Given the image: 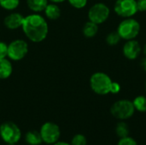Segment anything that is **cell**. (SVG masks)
<instances>
[{"label":"cell","instance_id":"cell-5","mask_svg":"<svg viewBox=\"0 0 146 145\" xmlns=\"http://www.w3.org/2000/svg\"><path fill=\"white\" fill-rule=\"evenodd\" d=\"M135 112V109L133 102L127 99H121L116 101L110 108L111 115L121 121L127 120L131 118Z\"/></svg>","mask_w":146,"mask_h":145},{"label":"cell","instance_id":"cell-3","mask_svg":"<svg viewBox=\"0 0 146 145\" xmlns=\"http://www.w3.org/2000/svg\"><path fill=\"white\" fill-rule=\"evenodd\" d=\"M0 137L6 144H15L21 138V131L15 123L5 121L0 126Z\"/></svg>","mask_w":146,"mask_h":145},{"label":"cell","instance_id":"cell-24","mask_svg":"<svg viewBox=\"0 0 146 145\" xmlns=\"http://www.w3.org/2000/svg\"><path fill=\"white\" fill-rule=\"evenodd\" d=\"M8 55V45L0 41V59L7 57Z\"/></svg>","mask_w":146,"mask_h":145},{"label":"cell","instance_id":"cell-2","mask_svg":"<svg viewBox=\"0 0 146 145\" xmlns=\"http://www.w3.org/2000/svg\"><path fill=\"white\" fill-rule=\"evenodd\" d=\"M112 82L110 77L103 72H97L90 78L91 89L98 95H107L110 93Z\"/></svg>","mask_w":146,"mask_h":145},{"label":"cell","instance_id":"cell-22","mask_svg":"<svg viewBox=\"0 0 146 145\" xmlns=\"http://www.w3.org/2000/svg\"><path fill=\"white\" fill-rule=\"evenodd\" d=\"M71 6L75 9H82L87 4V0H68Z\"/></svg>","mask_w":146,"mask_h":145},{"label":"cell","instance_id":"cell-29","mask_svg":"<svg viewBox=\"0 0 146 145\" xmlns=\"http://www.w3.org/2000/svg\"><path fill=\"white\" fill-rule=\"evenodd\" d=\"M49 1H50L51 3H62L66 0H49Z\"/></svg>","mask_w":146,"mask_h":145},{"label":"cell","instance_id":"cell-20","mask_svg":"<svg viewBox=\"0 0 146 145\" xmlns=\"http://www.w3.org/2000/svg\"><path fill=\"white\" fill-rule=\"evenodd\" d=\"M121 38L120 37L117 31L116 32H111L106 37V43L110 46H114V45L118 44L119 42L121 41Z\"/></svg>","mask_w":146,"mask_h":145},{"label":"cell","instance_id":"cell-9","mask_svg":"<svg viewBox=\"0 0 146 145\" xmlns=\"http://www.w3.org/2000/svg\"><path fill=\"white\" fill-rule=\"evenodd\" d=\"M115 14L123 18H130L138 12L136 0H116L114 5Z\"/></svg>","mask_w":146,"mask_h":145},{"label":"cell","instance_id":"cell-15","mask_svg":"<svg viewBox=\"0 0 146 145\" xmlns=\"http://www.w3.org/2000/svg\"><path fill=\"white\" fill-rule=\"evenodd\" d=\"M25 141L29 145H40L43 141L38 131H29L25 134Z\"/></svg>","mask_w":146,"mask_h":145},{"label":"cell","instance_id":"cell-4","mask_svg":"<svg viewBox=\"0 0 146 145\" xmlns=\"http://www.w3.org/2000/svg\"><path fill=\"white\" fill-rule=\"evenodd\" d=\"M140 32V24L138 21L133 18H126L118 26L117 32L121 39L131 40L134 39Z\"/></svg>","mask_w":146,"mask_h":145},{"label":"cell","instance_id":"cell-18","mask_svg":"<svg viewBox=\"0 0 146 145\" xmlns=\"http://www.w3.org/2000/svg\"><path fill=\"white\" fill-rule=\"evenodd\" d=\"M135 110L139 112H146V97L138 96L133 101Z\"/></svg>","mask_w":146,"mask_h":145},{"label":"cell","instance_id":"cell-27","mask_svg":"<svg viewBox=\"0 0 146 145\" xmlns=\"http://www.w3.org/2000/svg\"><path fill=\"white\" fill-rule=\"evenodd\" d=\"M140 66L142 68V69L146 73V56L145 57H143L141 59V62H140Z\"/></svg>","mask_w":146,"mask_h":145},{"label":"cell","instance_id":"cell-25","mask_svg":"<svg viewBox=\"0 0 146 145\" xmlns=\"http://www.w3.org/2000/svg\"><path fill=\"white\" fill-rule=\"evenodd\" d=\"M138 11L145 12L146 11V0H136Z\"/></svg>","mask_w":146,"mask_h":145},{"label":"cell","instance_id":"cell-32","mask_svg":"<svg viewBox=\"0 0 146 145\" xmlns=\"http://www.w3.org/2000/svg\"><path fill=\"white\" fill-rule=\"evenodd\" d=\"M145 91H146V82H145Z\"/></svg>","mask_w":146,"mask_h":145},{"label":"cell","instance_id":"cell-16","mask_svg":"<svg viewBox=\"0 0 146 145\" xmlns=\"http://www.w3.org/2000/svg\"><path fill=\"white\" fill-rule=\"evenodd\" d=\"M82 32L85 37L86 38H93L96 36V34L98 32V25L92 22V21H87L83 28H82Z\"/></svg>","mask_w":146,"mask_h":145},{"label":"cell","instance_id":"cell-14","mask_svg":"<svg viewBox=\"0 0 146 145\" xmlns=\"http://www.w3.org/2000/svg\"><path fill=\"white\" fill-rule=\"evenodd\" d=\"M48 4V0H27V5L30 10L39 13L44 10Z\"/></svg>","mask_w":146,"mask_h":145},{"label":"cell","instance_id":"cell-31","mask_svg":"<svg viewBox=\"0 0 146 145\" xmlns=\"http://www.w3.org/2000/svg\"><path fill=\"white\" fill-rule=\"evenodd\" d=\"M6 145H15V144H6Z\"/></svg>","mask_w":146,"mask_h":145},{"label":"cell","instance_id":"cell-30","mask_svg":"<svg viewBox=\"0 0 146 145\" xmlns=\"http://www.w3.org/2000/svg\"><path fill=\"white\" fill-rule=\"evenodd\" d=\"M144 53H145V55L146 56V44L145 45V47H144Z\"/></svg>","mask_w":146,"mask_h":145},{"label":"cell","instance_id":"cell-28","mask_svg":"<svg viewBox=\"0 0 146 145\" xmlns=\"http://www.w3.org/2000/svg\"><path fill=\"white\" fill-rule=\"evenodd\" d=\"M53 145H71V144H68L67 142H63V141H58L56 144H54Z\"/></svg>","mask_w":146,"mask_h":145},{"label":"cell","instance_id":"cell-17","mask_svg":"<svg viewBox=\"0 0 146 145\" xmlns=\"http://www.w3.org/2000/svg\"><path fill=\"white\" fill-rule=\"evenodd\" d=\"M115 132H116V135H117L120 138L127 137V136L129 135V127H128L127 124L126 122H124V121L119 122V123L116 125Z\"/></svg>","mask_w":146,"mask_h":145},{"label":"cell","instance_id":"cell-19","mask_svg":"<svg viewBox=\"0 0 146 145\" xmlns=\"http://www.w3.org/2000/svg\"><path fill=\"white\" fill-rule=\"evenodd\" d=\"M20 4V0H0V6L6 10H14Z\"/></svg>","mask_w":146,"mask_h":145},{"label":"cell","instance_id":"cell-8","mask_svg":"<svg viewBox=\"0 0 146 145\" xmlns=\"http://www.w3.org/2000/svg\"><path fill=\"white\" fill-rule=\"evenodd\" d=\"M110 15V8L103 3H97L92 5L88 10V18L98 25L105 22Z\"/></svg>","mask_w":146,"mask_h":145},{"label":"cell","instance_id":"cell-23","mask_svg":"<svg viewBox=\"0 0 146 145\" xmlns=\"http://www.w3.org/2000/svg\"><path fill=\"white\" fill-rule=\"evenodd\" d=\"M117 145H138V144L135 141V139H133V138L127 136V137L120 138Z\"/></svg>","mask_w":146,"mask_h":145},{"label":"cell","instance_id":"cell-7","mask_svg":"<svg viewBox=\"0 0 146 145\" xmlns=\"http://www.w3.org/2000/svg\"><path fill=\"white\" fill-rule=\"evenodd\" d=\"M28 52V44L23 39H15L8 44L7 56L12 61L22 60Z\"/></svg>","mask_w":146,"mask_h":145},{"label":"cell","instance_id":"cell-1","mask_svg":"<svg viewBox=\"0 0 146 145\" xmlns=\"http://www.w3.org/2000/svg\"><path fill=\"white\" fill-rule=\"evenodd\" d=\"M21 27L26 37L34 43L42 42L48 35V23L38 14H32L24 17Z\"/></svg>","mask_w":146,"mask_h":145},{"label":"cell","instance_id":"cell-21","mask_svg":"<svg viewBox=\"0 0 146 145\" xmlns=\"http://www.w3.org/2000/svg\"><path fill=\"white\" fill-rule=\"evenodd\" d=\"M71 145H87V139L83 134H76L71 139Z\"/></svg>","mask_w":146,"mask_h":145},{"label":"cell","instance_id":"cell-11","mask_svg":"<svg viewBox=\"0 0 146 145\" xmlns=\"http://www.w3.org/2000/svg\"><path fill=\"white\" fill-rule=\"evenodd\" d=\"M24 21V16L20 13H11L7 15L3 20L4 26L9 30H15L18 29L22 26Z\"/></svg>","mask_w":146,"mask_h":145},{"label":"cell","instance_id":"cell-13","mask_svg":"<svg viewBox=\"0 0 146 145\" xmlns=\"http://www.w3.org/2000/svg\"><path fill=\"white\" fill-rule=\"evenodd\" d=\"M44 12L45 16L49 20H51V21L57 20L61 16V9H60L59 6L54 3H48L44 10Z\"/></svg>","mask_w":146,"mask_h":145},{"label":"cell","instance_id":"cell-26","mask_svg":"<svg viewBox=\"0 0 146 145\" xmlns=\"http://www.w3.org/2000/svg\"><path fill=\"white\" fill-rule=\"evenodd\" d=\"M121 91V85L117 82H112L111 88H110V93L113 94H117Z\"/></svg>","mask_w":146,"mask_h":145},{"label":"cell","instance_id":"cell-10","mask_svg":"<svg viewBox=\"0 0 146 145\" xmlns=\"http://www.w3.org/2000/svg\"><path fill=\"white\" fill-rule=\"evenodd\" d=\"M141 45L140 44L135 40H127V42L124 44L122 48V53L124 56L129 60H135L139 57V56L141 53Z\"/></svg>","mask_w":146,"mask_h":145},{"label":"cell","instance_id":"cell-6","mask_svg":"<svg viewBox=\"0 0 146 145\" xmlns=\"http://www.w3.org/2000/svg\"><path fill=\"white\" fill-rule=\"evenodd\" d=\"M39 133L43 143L46 144H54L59 141L61 137V130L58 125L54 122H45L42 125Z\"/></svg>","mask_w":146,"mask_h":145},{"label":"cell","instance_id":"cell-12","mask_svg":"<svg viewBox=\"0 0 146 145\" xmlns=\"http://www.w3.org/2000/svg\"><path fill=\"white\" fill-rule=\"evenodd\" d=\"M13 73V66L11 62L5 58L0 59V79H6L11 76Z\"/></svg>","mask_w":146,"mask_h":145}]
</instances>
